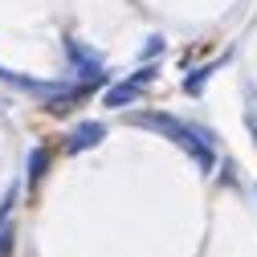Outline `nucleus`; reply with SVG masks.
<instances>
[{
	"mask_svg": "<svg viewBox=\"0 0 257 257\" xmlns=\"http://www.w3.org/2000/svg\"><path fill=\"white\" fill-rule=\"evenodd\" d=\"M131 122H135V126H147V131L168 135L176 147H184L192 159H196L204 172L212 168V135H208V131H200V126L180 122V118H172V114H135Z\"/></svg>",
	"mask_w": 257,
	"mask_h": 257,
	"instance_id": "f257e3e1",
	"label": "nucleus"
},
{
	"mask_svg": "<svg viewBox=\"0 0 257 257\" xmlns=\"http://www.w3.org/2000/svg\"><path fill=\"white\" fill-rule=\"evenodd\" d=\"M66 53H70V61H74L78 78L98 82V74H102V57L94 53V49H86V45H82V41H74V37H66Z\"/></svg>",
	"mask_w": 257,
	"mask_h": 257,
	"instance_id": "f03ea898",
	"label": "nucleus"
},
{
	"mask_svg": "<svg viewBox=\"0 0 257 257\" xmlns=\"http://www.w3.org/2000/svg\"><path fill=\"white\" fill-rule=\"evenodd\" d=\"M151 78H155V70H139V74H135L131 82H118V86H110L102 102H106L110 110H118L122 102H135V98H139V94H143V86H147Z\"/></svg>",
	"mask_w": 257,
	"mask_h": 257,
	"instance_id": "7ed1b4c3",
	"label": "nucleus"
},
{
	"mask_svg": "<svg viewBox=\"0 0 257 257\" xmlns=\"http://www.w3.org/2000/svg\"><path fill=\"white\" fill-rule=\"evenodd\" d=\"M102 135H106L102 122H82V126H74V135H70L66 151L78 155V151H86V147H94V143H102Z\"/></svg>",
	"mask_w": 257,
	"mask_h": 257,
	"instance_id": "20e7f679",
	"label": "nucleus"
},
{
	"mask_svg": "<svg viewBox=\"0 0 257 257\" xmlns=\"http://www.w3.org/2000/svg\"><path fill=\"white\" fill-rule=\"evenodd\" d=\"M45 164H49V155H45V151L37 147L33 155H29V184H37V180L45 176Z\"/></svg>",
	"mask_w": 257,
	"mask_h": 257,
	"instance_id": "39448f33",
	"label": "nucleus"
},
{
	"mask_svg": "<svg viewBox=\"0 0 257 257\" xmlns=\"http://www.w3.org/2000/svg\"><path fill=\"white\" fill-rule=\"evenodd\" d=\"M13 249V229H0V257H9Z\"/></svg>",
	"mask_w": 257,
	"mask_h": 257,
	"instance_id": "423d86ee",
	"label": "nucleus"
},
{
	"mask_svg": "<svg viewBox=\"0 0 257 257\" xmlns=\"http://www.w3.org/2000/svg\"><path fill=\"white\" fill-rule=\"evenodd\" d=\"M151 53H164V37H151V41H147V49H143V57H151Z\"/></svg>",
	"mask_w": 257,
	"mask_h": 257,
	"instance_id": "0eeeda50",
	"label": "nucleus"
},
{
	"mask_svg": "<svg viewBox=\"0 0 257 257\" xmlns=\"http://www.w3.org/2000/svg\"><path fill=\"white\" fill-rule=\"evenodd\" d=\"M249 126H253V131H257V102L249 106Z\"/></svg>",
	"mask_w": 257,
	"mask_h": 257,
	"instance_id": "6e6552de",
	"label": "nucleus"
}]
</instances>
